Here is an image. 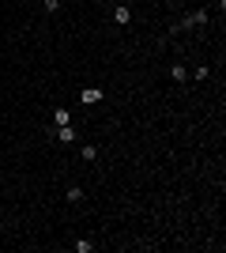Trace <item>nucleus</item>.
Masks as SVG:
<instances>
[{"label": "nucleus", "instance_id": "f257e3e1", "mask_svg": "<svg viewBox=\"0 0 226 253\" xmlns=\"http://www.w3.org/2000/svg\"><path fill=\"white\" fill-rule=\"evenodd\" d=\"M207 19H211L207 12H192V15H185V19H181V27L185 30H188V27H207Z\"/></svg>", "mask_w": 226, "mask_h": 253}, {"label": "nucleus", "instance_id": "f03ea898", "mask_svg": "<svg viewBox=\"0 0 226 253\" xmlns=\"http://www.w3.org/2000/svg\"><path fill=\"white\" fill-rule=\"evenodd\" d=\"M79 99H83V106H94V102L106 99V91H98V87H83V91H79Z\"/></svg>", "mask_w": 226, "mask_h": 253}, {"label": "nucleus", "instance_id": "7ed1b4c3", "mask_svg": "<svg viewBox=\"0 0 226 253\" xmlns=\"http://www.w3.org/2000/svg\"><path fill=\"white\" fill-rule=\"evenodd\" d=\"M56 140L60 144H75V128L72 125H56Z\"/></svg>", "mask_w": 226, "mask_h": 253}, {"label": "nucleus", "instance_id": "20e7f679", "mask_svg": "<svg viewBox=\"0 0 226 253\" xmlns=\"http://www.w3.org/2000/svg\"><path fill=\"white\" fill-rule=\"evenodd\" d=\"M128 19H132V12H128V4H121V8L113 12V23H121V27H125Z\"/></svg>", "mask_w": 226, "mask_h": 253}, {"label": "nucleus", "instance_id": "39448f33", "mask_svg": "<svg viewBox=\"0 0 226 253\" xmlns=\"http://www.w3.org/2000/svg\"><path fill=\"white\" fill-rule=\"evenodd\" d=\"M185 76H188L185 64H173V68H170V80H173V84H185Z\"/></svg>", "mask_w": 226, "mask_h": 253}, {"label": "nucleus", "instance_id": "423d86ee", "mask_svg": "<svg viewBox=\"0 0 226 253\" xmlns=\"http://www.w3.org/2000/svg\"><path fill=\"white\" fill-rule=\"evenodd\" d=\"M79 155H83L87 163H94V159H98V148H94V144H83V148H79Z\"/></svg>", "mask_w": 226, "mask_h": 253}, {"label": "nucleus", "instance_id": "0eeeda50", "mask_svg": "<svg viewBox=\"0 0 226 253\" xmlns=\"http://www.w3.org/2000/svg\"><path fill=\"white\" fill-rule=\"evenodd\" d=\"M72 250H75V253H91V250H94V242H91V238H79V242H72Z\"/></svg>", "mask_w": 226, "mask_h": 253}, {"label": "nucleus", "instance_id": "6e6552de", "mask_svg": "<svg viewBox=\"0 0 226 253\" xmlns=\"http://www.w3.org/2000/svg\"><path fill=\"white\" fill-rule=\"evenodd\" d=\"M53 121H56V125H68L72 117H68V110H64V106H56V110H53Z\"/></svg>", "mask_w": 226, "mask_h": 253}, {"label": "nucleus", "instance_id": "1a4fd4ad", "mask_svg": "<svg viewBox=\"0 0 226 253\" xmlns=\"http://www.w3.org/2000/svg\"><path fill=\"white\" fill-rule=\"evenodd\" d=\"M68 200H72V204H79V200H83V189H79V185H68Z\"/></svg>", "mask_w": 226, "mask_h": 253}, {"label": "nucleus", "instance_id": "9d476101", "mask_svg": "<svg viewBox=\"0 0 226 253\" xmlns=\"http://www.w3.org/2000/svg\"><path fill=\"white\" fill-rule=\"evenodd\" d=\"M45 4V12H56V8H60V0H42Z\"/></svg>", "mask_w": 226, "mask_h": 253}, {"label": "nucleus", "instance_id": "9b49d317", "mask_svg": "<svg viewBox=\"0 0 226 253\" xmlns=\"http://www.w3.org/2000/svg\"><path fill=\"white\" fill-rule=\"evenodd\" d=\"M162 4H170V0H162Z\"/></svg>", "mask_w": 226, "mask_h": 253}]
</instances>
